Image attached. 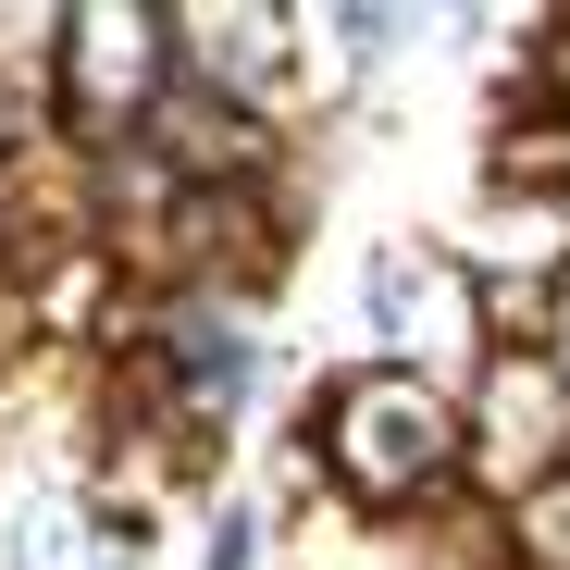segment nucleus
Returning <instances> with one entry per match:
<instances>
[{
	"label": "nucleus",
	"mask_w": 570,
	"mask_h": 570,
	"mask_svg": "<svg viewBox=\"0 0 570 570\" xmlns=\"http://www.w3.org/2000/svg\"><path fill=\"white\" fill-rule=\"evenodd\" d=\"M311 471L347 509H434L459 484V410L422 372H397V360L335 372L323 410H311Z\"/></svg>",
	"instance_id": "1"
},
{
	"label": "nucleus",
	"mask_w": 570,
	"mask_h": 570,
	"mask_svg": "<svg viewBox=\"0 0 570 570\" xmlns=\"http://www.w3.org/2000/svg\"><path fill=\"white\" fill-rule=\"evenodd\" d=\"M161 87H174V13L112 0V13H62V26H50V125H62L75 149L137 137Z\"/></svg>",
	"instance_id": "2"
},
{
	"label": "nucleus",
	"mask_w": 570,
	"mask_h": 570,
	"mask_svg": "<svg viewBox=\"0 0 570 570\" xmlns=\"http://www.w3.org/2000/svg\"><path fill=\"white\" fill-rule=\"evenodd\" d=\"M459 471L497 509L533 497L546 471H570V385L546 372V347H484V372H471V422H459Z\"/></svg>",
	"instance_id": "3"
},
{
	"label": "nucleus",
	"mask_w": 570,
	"mask_h": 570,
	"mask_svg": "<svg viewBox=\"0 0 570 570\" xmlns=\"http://www.w3.org/2000/svg\"><path fill=\"white\" fill-rule=\"evenodd\" d=\"M372 335H385L397 372H422L434 397H446V372H484V285H471V261L434 248V236L372 248Z\"/></svg>",
	"instance_id": "4"
},
{
	"label": "nucleus",
	"mask_w": 570,
	"mask_h": 570,
	"mask_svg": "<svg viewBox=\"0 0 570 570\" xmlns=\"http://www.w3.org/2000/svg\"><path fill=\"white\" fill-rule=\"evenodd\" d=\"M174 75L199 100L273 125L285 75H298V13H261V0H224V13H174Z\"/></svg>",
	"instance_id": "5"
},
{
	"label": "nucleus",
	"mask_w": 570,
	"mask_h": 570,
	"mask_svg": "<svg viewBox=\"0 0 570 570\" xmlns=\"http://www.w3.org/2000/svg\"><path fill=\"white\" fill-rule=\"evenodd\" d=\"M0 570H137V533L112 497H38L0 546Z\"/></svg>",
	"instance_id": "6"
},
{
	"label": "nucleus",
	"mask_w": 570,
	"mask_h": 570,
	"mask_svg": "<svg viewBox=\"0 0 570 570\" xmlns=\"http://www.w3.org/2000/svg\"><path fill=\"white\" fill-rule=\"evenodd\" d=\"M497 570H570V471H546L533 497H509V533H497Z\"/></svg>",
	"instance_id": "7"
}]
</instances>
